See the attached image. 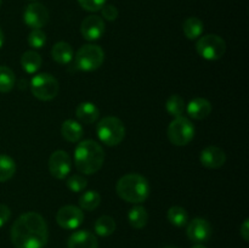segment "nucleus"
<instances>
[{
  "mask_svg": "<svg viewBox=\"0 0 249 248\" xmlns=\"http://www.w3.org/2000/svg\"><path fill=\"white\" fill-rule=\"evenodd\" d=\"M10 235L16 248H43L48 243V224L39 213L27 212L12 224Z\"/></svg>",
  "mask_w": 249,
  "mask_h": 248,
  "instance_id": "1",
  "label": "nucleus"
},
{
  "mask_svg": "<svg viewBox=\"0 0 249 248\" xmlns=\"http://www.w3.org/2000/svg\"><path fill=\"white\" fill-rule=\"evenodd\" d=\"M105 162L104 148L94 140L80 141L74 150V165L80 173L91 175L99 172Z\"/></svg>",
  "mask_w": 249,
  "mask_h": 248,
  "instance_id": "2",
  "label": "nucleus"
},
{
  "mask_svg": "<svg viewBox=\"0 0 249 248\" xmlns=\"http://www.w3.org/2000/svg\"><path fill=\"white\" fill-rule=\"evenodd\" d=\"M117 195L125 202L140 204L148 198L151 186L145 177L136 173L125 174L117 181Z\"/></svg>",
  "mask_w": 249,
  "mask_h": 248,
  "instance_id": "3",
  "label": "nucleus"
},
{
  "mask_svg": "<svg viewBox=\"0 0 249 248\" xmlns=\"http://www.w3.org/2000/svg\"><path fill=\"white\" fill-rule=\"evenodd\" d=\"M96 134L100 141L107 146H117L125 136V126L123 122L113 116L102 118L96 126Z\"/></svg>",
  "mask_w": 249,
  "mask_h": 248,
  "instance_id": "4",
  "label": "nucleus"
},
{
  "mask_svg": "<svg viewBox=\"0 0 249 248\" xmlns=\"http://www.w3.org/2000/svg\"><path fill=\"white\" fill-rule=\"evenodd\" d=\"M105 61V53L99 45L85 44L77 51L74 66L83 72H92L99 70Z\"/></svg>",
  "mask_w": 249,
  "mask_h": 248,
  "instance_id": "5",
  "label": "nucleus"
},
{
  "mask_svg": "<svg viewBox=\"0 0 249 248\" xmlns=\"http://www.w3.org/2000/svg\"><path fill=\"white\" fill-rule=\"evenodd\" d=\"M31 90L34 97L40 101H51L57 96L60 84L50 73H39L32 78Z\"/></svg>",
  "mask_w": 249,
  "mask_h": 248,
  "instance_id": "6",
  "label": "nucleus"
},
{
  "mask_svg": "<svg viewBox=\"0 0 249 248\" xmlns=\"http://www.w3.org/2000/svg\"><path fill=\"white\" fill-rule=\"evenodd\" d=\"M168 139L175 146H186L194 140L195 126L189 118L177 117L168 126Z\"/></svg>",
  "mask_w": 249,
  "mask_h": 248,
  "instance_id": "7",
  "label": "nucleus"
},
{
  "mask_svg": "<svg viewBox=\"0 0 249 248\" xmlns=\"http://www.w3.org/2000/svg\"><path fill=\"white\" fill-rule=\"evenodd\" d=\"M196 50L201 57L208 61L220 60L226 51V43L220 35L207 34L201 36L196 44Z\"/></svg>",
  "mask_w": 249,
  "mask_h": 248,
  "instance_id": "8",
  "label": "nucleus"
},
{
  "mask_svg": "<svg viewBox=\"0 0 249 248\" xmlns=\"http://www.w3.org/2000/svg\"><path fill=\"white\" fill-rule=\"evenodd\" d=\"M56 221L62 229L74 230V229L79 228L84 221V213L79 207L68 204V206H63L58 209V212L56 213Z\"/></svg>",
  "mask_w": 249,
  "mask_h": 248,
  "instance_id": "9",
  "label": "nucleus"
},
{
  "mask_svg": "<svg viewBox=\"0 0 249 248\" xmlns=\"http://www.w3.org/2000/svg\"><path fill=\"white\" fill-rule=\"evenodd\" d=\"M49 170L56 179H65L72 170V159L63 150H57L51 153L49 158Z\"/></svg>",
  "mask_w": 249,
  "mask_h": 248,
  "instance_id": "10",
  "label": "nucleus"
},
{
  "mask_svg": "<svg viewBox=\"0 0 249 248\" xmlns=\"http://www.w3.org/2000/svg\"><path fill=\"white\" fill-rule=\"evenodd\" d=\"M24 23L32 29H41L49 22V11L40 2H31L23 12Z\"/></svg>",
  "mask_w": 249,
  "mask_h": 248,
  "instance_id": "11",
  "label": "nucleus"
},
{
  "mask_svg": "<svg viewBox=\"0 0 249 248\" xmlns=\"http://www.w3.org/2000/svg\"><path fill=\"white\" fill-rule=\"evenodd\" d=\"M80 33L83 38L88 41L99 40L105 33L104 19L96 15H90L85 17L80 24Z\"/></svg>",
  "mask_w": 249,
  "mask_h": 248,
  "instance_id": "12",
  "label": "nucleus"
},
{
  "mask_svg": "<svg viewBox=\"0 0 249 248\" xmlns=\"http://www.w3.org/2000/svg\"><path fill=\"white\" fill-rule=\"evenodd\" d=\"M187 237L196 243L206 242L212 236V226L208 220L203 218H195L187 223Z\"/></svg>",
  "mask_w": 249,
  "mask_h": 248,
  "instance_id": "13",
  "label": "nucleus"
},
{
  "mask_svg": "<svg viewBox=\"0 0 249 248\" xmlns=\"http://www.w3.org/2000/svg\"><path fill=\"white\" fill-rule=\"evenodd\" d=\"M202 165L209 169H218L223 167L226 162V155L224 150L218 146H208L199 155Z\"/></svg>",
  "mask_w": 249,
  "mask_h": 248,
  "instance_id": "14",
  "label": "nucleus"
},
{
  "mask_svg": "<svg viewBox=\"0 0 249 248\" xmlns=\"http://www.w3.org/2000/svg\"><path fill=\"white\" fill-rule=\"evenodd\" d=\"M68 248H97L96 236L88 230H78L70 236L67 242Z\"/></svg>",
  "mask_w": 249,
  "mask_h": 248,
  "instance_id": "15",
  "label": "nucleus"
},
{
  "mask_svg": "<svg viewBox=\"0 0 249 248\" xmlns=\"http://www.w3.org/2000/svg\"><path fill=\"white\" fill-rule=\"evenodd\" d=\"M186 111L192 119L201 121L211 114L212 104L203 97H196L187 104Z\"/></svg>",
  "mask_w": 249,
  "mask_h": 248,
  "instance_id": "16",
  "label": "nucleus"
},
{
  "mask_svg": "<svg viewBox=\"0 0 249 248\" xmlns=\"http://www.w3.org/2000/svg\"><path fill=\"white\" fill-rule=\"evenodd\" d=\"M75 116L82 123L84 124H92L99 119L100 111L97 106L92 102L85 101L78 105L75 108Z\"/></svg>",
  "mask_w": 249,
  "mask_h": 248,
  "instance_id": "17",
  "label": "nucleus"
},
{
  "mask_svg": "<svg viewBox=\"0 0 249 248\" xmlns=\"http://www.w3.org/2000/svg\"><path fill=\"white\" fill-rule=\"evenodd\" d=\"M51 56L55 62L60 65H68L73 60V49L66 41H58L51 49Z\"/></svg>",
  "mask_w": 249,
  "mask_h": 248,
  "instance_id": "18",
  "label": "nucleus"
},
{
  "mask_svg": "<svg viewBox=\"0 0 249 248\" xmlns=\"http://www.w3.org/2000/svg\"><path fill=\"white\" fill-rule=\"evenodd\" d=\"M61 134L70 142H78L83 136V126L79 122L67 119L62 123Z\"/></svg>",
  "mask_w": 249,
  "mask_h": 248,
  "instance_id": "19",
  "label": "nucleus"
},
{
  "mask_svg": "<svg viewBox=\"0 0 249 248\" xmlns=\"http://www.w3.org/2000/svg\"><path fill=\"white\" fill-rule=\"evenodd\" d=\"M41 56L38 53L33 50H29L23 53L21 57V65L23 68L24 72H27L28 74H33L39 71V68L41 67Z\"/></svg>",
  "mask_w": 249,
  "mask_h": 248,
  "instance_id": "20",
  "label": "nucleus"
},
{
  "mask_svg": "<svg viewBox=\"0 0 249 248\" xmlns=\"http://www.w3.org/2000/svg\"><path fill=\"white\" fill-rule=\"evenodd\" d=\"M129 224L134 229L145 228L148 221V212L143 206H135L129 211L128 213Z\"/></svg>",
  "mask_w": 249,
  "mask_h": 248,
  "instance_id": "21",
  "label": "nucleus"
},
{
  "mask_svg": "<svg viewBox=\"0 0 249 248\" xmlns=\"http://www.w3.org/2000/svg\"><path fill=\"white\" fill-rule=\"evenodd\" d=\"M182 31L185 36L190 40L198 39L203 33V22L197 17H189L182 23Z\"/></svg>",
  "mask_w": 249,
  "mask_h": 248,
  "instance_id": "22",
  "label": "nucleus"
},
{
  "mask_svg": "<svg viewBox=\"0 0 249 248\" xmlns=\"http://www.w3.org/2000/svg\"><path fill=\"white\" fill-rule=\"evenodd\" d=\"M94 229L96 235L101 236V237H107L116 231V221L109 215H102L95 221Z\"/></svg>",
  "mask_w": 249,
  "mask_h": 248,
  "instance_id": "23",
  "label": "nucleus"
},
{
  "mask_svg": "<svg viewBox=\"0 0 249 248\" xmlns=\"http://www.w3.org/2000/svg\"><path fill=\"white\" fill-rule=\"evenodd\" d=\"M100 203H101V196L95 190L85 191L79 198L80 209H84V211L88 212L95 211L100 206Z\"/></svg>",
  "mask_w": 249,
  "mask_h": 248,
  "instance_id": "24",
  "label": "nucleus"
},
{
  "mask_svg": "<svg viewBox=\"0 0 249 248\" xmlns=\"http://www.w3.org/2000/svg\"><path fill=\"white\" fill-rule=\"evenodd\" d=\"M167 216L169 223L177 226V228H182V226L187 225V223H189V213H187L186 209L180 206L170 207Z\"/></svg>",
  "mask_w": 249,
  "mask_h": 248,
  "instance_id": "25",
  "label": "nucleus"
},
{
  "mask_svg": "<svg viewBox=\"0 0 249 248\" xmlns=\"http://www.w3.org/2000/svg\"><path fill=\"white\" fill-rule=\"evenodd\" d=\"M16 173V163L7 155H0V182L11 179Z\"/></svg>",
  "mask_w": 249,
  "mask_h": 248,
  "instance_id": "26",
  "label": "nucleus"
},
{
  "mask_svg": "<svg viewBox=\"0 0 249 248\" xmlns=\"http://www.w3.org/2000/svg\"><path fill=\"white\" fill-rule=\"evenodd\" d=\"M16 77L11 68L0 66V92H9L14 89Z\"/></svg>",
  "mask_w": 249,
  "mask_h": 248,
  "instance_id": "27",
  "label": "nucleus"
},
{
  "mask_svg": "<svg viewBox=\"0 0 249 248\" xmlns=\"http://www.w3.org/2000/svg\"><path fill=\"white\" fill-rule=\"evenodd\" d=\"M165 108L167 112L173 117H180L182 116L185 111V101L181 96L179 95H172L169 99L167 100V104H165Z\"/></svg>",
  "mask_w": 249,
  "mask_h": 248,
  "instance_id": "28",
  "label": "nucleus"
},
{
  "mask_svg": "<svg viewBox=\"0 0 249 248\" xmlns=\"http://www.w3.org/2000/svg\"><path fill=\"white\" fill-rule=\"evenodd\" d=\"M66 185H67V187L72 192H82L87 189L88 180L85 179L84 175L74 174L68 177L67 181H66Z\"/></svg>",
  "mask_w": 249,
  "mask_h": 248,
  "instance_id": "29",
  "label": "nucleus"
},
{
  "mask_svg": "<svg viewBox=\"0 0 249 248\" xmlns=\"http://www.w3.org/2000/svg\"><path fill=\"white\" fill-rule=\"evenodd\" d=\"M46 43V34L41 29H33L28 35V44L33 49H41Z\"/></svg>",
  "mask_w": 249,
  "mask_h": 248,
  "instance_id": "30",
  "label": "nucleus"
},
{
  "mask_svg": "<svg viewBox=\"0 0 249 248\" xmlns=\"http://www.w3.org/2000/svg\"><path fill=\"white\" fill-rule=\"evenodd\" d=\"M80 6L89 12H96L106 5V0H78Z\"/></svg>",
  "mask_w": 249,
  "mask_h": 248,
  "instance_id": "31",
  "label": "nucleus"
},
{
  "mask_svg": "<svg viewBox=\"0 0 249 248\" xmlns=\"http://www.w3.org/2000/svg\"><path fill=\"white\" fill-rule=\"evenodd\" d=\"M101 12L102 17L105 19H107V21H116L117 17H118V10H117V7L114 5H104V7L101 9Z\"/></svg>",
  "mask_w": 249,
  "mask_h": 248,
  "instance_id": "32",
  "label": "nucleus"
},
{
  "mask_svg": "<svg viewBox=\"0 0 249 248\" xmlns=\"http://www.w3.org/2000/svg\"><path fill=\"white\" fill-rule=\"evenodd\" d=\"M11 218V211L6 204H0V228L5 225Z\"/></svg>",
  "mask_w": 249,
  "mask_h": 248,
  "instance_id": "33",
  "label": "nucleus"
},
{
  "mask_svg": "<svg viewBox=\"0 0 249 248\" xmlns=\"http://www.w3.org/2000/svg\"><path fill=\"white\" fill-rule=\"evenodd\" d=\"M240 233L245 241H249V219H246L240 228Z\"/></svg>",
  "mask_w": 249,
  "mask_h": 248,
  "instance_id": "34",
  "label": "nucleus"
},
{
  "mask_svg": "<svg viewBox=\"0 0 249 248\" xmlns=\"http://www.w3.org/2000/svg\"><path fill=\"white\" fill-rule=\"evenodd\" d=\"M4 41H5V36H4V33H2L1 28H0V49H1V46L4 45Z\"/></svg>",
  "mask_w": 249,
  "mask_h": 248,
  "instance_id": "35",
  "label": "nucleus"
},
{
  "mask_svg": "<svg viewBox=\"0 0 249 248\" xmlns=\"http://www.w3.org/2000/svg\"><path fill=\"white\" fill-rule=\"evenodd\" d=\"M191 248H207V247L206 246L202 245V243H197V245H195L194 247H191Z\"/></svg>",
  "mask_w": 249,
  "mask_h": 248,
  "instance_id": "36",
  "label": "nucleus"
},
{
  "mask_svg": "<svg viewBox=\"0 0 249 248\" xmlns=\"http://www.w3.org/2000/svg\"><path fill=\"white\" fill-rule=\"evenodd\" d=\"M164 248H177V247H172V246H167V247H164Z\"/></svg>",
  "mask_w": 249,
  "mask_h": 248,
  "instance_id": "37",
  "label": "nucleus"
},
{
  "mask_svg": "<svg viewBox=\"0 0 249 248\" xmlns=\"http://www.w3.org/2000/svg\"><path fill=\"white\" fill-rule=\"evenodd\" d=\"M1 2H2V0H0V5H1Z\"/></svg>",
  "mask_w": 249,
  "mask_h": 248,
  "instance_id": "38",
  "label": "nucleus"
},
{
  "mask_svg": "<svg viewBox=\"0 0 249 248\" xmlns=\"http://www.w3.org/2000/svg\"><path fill=\"white\" fill-rule=\"evenodd\" d=\"M32 1H36V0H32Z\"/></svg>",
  "mask_w": 249,
  "mask_h": 248,
  "instance_id": "39",
  "label": "nucleus"
}]
</instances>
